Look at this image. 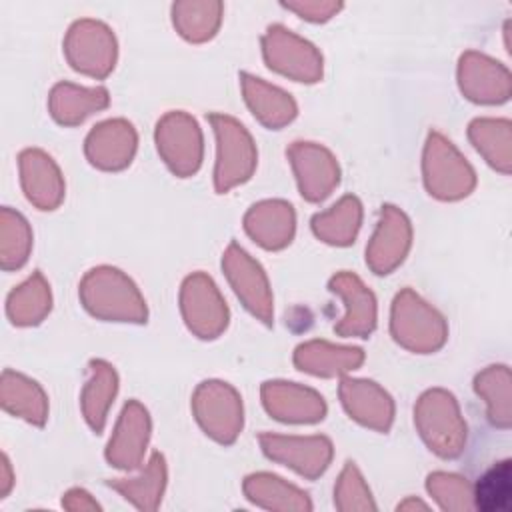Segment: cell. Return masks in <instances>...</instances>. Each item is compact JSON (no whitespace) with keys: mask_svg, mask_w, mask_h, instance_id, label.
Masks as SVG:
<instances>
[{"mask_svg":"<svg viewBox=\"0 0 512 512\" xmlns=\"http://www.w3.org/2000/svg\"><path fill=\"white\" fill-rule=\"evenodd\" d=\"M264 54H266L268 66L280 72H284L288 60L290 62L296 60L302 76L308 78V82H314V78H318L322 70V64H320L322 58L316 54L314 46L296 38L294 34H290L280 26H274L268 30Z\"/></svg>","mask_w":512,"mask_h":512,"instance_id":"2","label":"cell"},{"mask_svg":"<svg viewBox=\"0 0 512 512\" xmlns=\"http://www.w3.org/2000/svg\"><path fill=\"white\" fill-rule=\"evenodd\" d=\"M340 280L348 290H344L336 280L330 282V288L340 292L350 304H348V314L344 322L336 328L340 334H370L374 328V296L370 290H366L356 276L340 274Z\"/></svg>","mask_w":512,"mask_h":512,"instance_id":"5","label":"cell"},{"mask_svg":"<svg viewBox=\"0 0 512 512\" xmlns=\"http://www.w3.org/2000/svg\"><path fill=\"white\" fill-rule=\"evenodd\" d=\"M476 506L486 512H508L512 506V470L510 460L494 464L478 478L474 492Z\"/></svg>","mask_w":512,"mask_h":512,"instance_id":"6","label":"cell"},{"mask_svg":"<svg viewBox=\"0 0 512 512\" xmlns=\"http://www.w3.org/2000/svg\"><path fill=\"white\" fill-rule=\"evenodd\" d=\"M248 80L250 82H246V94H248L246 100L252 106L254 114H258L264 122L274 126V124H282L294 116L296 108L288 94L262 84L258 78L256 80L248 78Z\"/></svg>","mask_w":512,"mask_h":512,"instance_id":"7","label":"cell"},{"mask_svg":"<svg viewBox=\"0 0 512 512\" xmlns=\"http://www.w3.org/2000/svg\"><path fill=\"white\" fill-rule=\"evenodd\" d=\"M226 266H228V276L236 286V294L246 302V306L254 314H258L260 318H264V322H268L270 298L266 290V280L258 264H254L242 250L232 246L226 258Z\"/></svg>","mask_w":512,"mask_h":512,"instance_id":"3","label":"cell"},{"mask_svg":"<svg viewBox=\"0 0 512 512\" xmlns=\"http://www.w3.org/2000/svg\"><path fill=\"white\" fill-rule=\"evenodd\" d=\"M222 4H198V18L194 20H174V24L180 26V34H184L190 40H204L210 38L218 26Z\"/></svg>","mask_w":512,"mask_h":512,"instance_id":"8","label":"cell"},{"mask_svg":"<svg viewBox=\"0 0 512 512\" xmlns=\"http://www.w3.org/2000/svg\"><path fill=\"white\" fill-rule=\"evenodd\" d=\"M218 136L216 188L224 192L236 182L248 178L254 166V148L250 136L232 118L210 116Z\"/></svg>","mask_w":512,"mask_h":512,"instance_id":"1","label":"cell"},{"mask_svg":"<svg viewBox=\"0 0 512 512\" xmlns=\"http://www.w3.org/2000/svg\"><path fill=\"white\" fill-rule=\"evenodd\" d=\"M284 6L290 10H296L298 14H302V18H310V20L330 18V14L340 8V4H318V2H304V4L284 2Z\"/></svg>","mask_w":512,"mask_h":512,"instance_id":"9","label":"cell"},{"mask_svg":"<svg viewBox=\"0 0 512 512\" xmlns=\"http://www.w3.org/2000/svg\"><path fill=\"white\" fill-rule=\"evenodd\" d=\"M408 232L406 218L392 206H386L372 242L374 246H370V264L378 274H386L394 264L402 262L408 248Z\"/></svg>","mask_w":512,"mask_h":512,"instance_id":"4","label":"cell"}]
</instances>
